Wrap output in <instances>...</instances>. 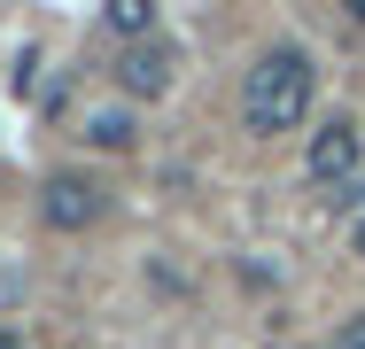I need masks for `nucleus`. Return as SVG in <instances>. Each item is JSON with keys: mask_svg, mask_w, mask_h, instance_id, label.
Masks as SVG:
<instances>
[{"mask_svg": "<svg viewBox=\"0 0 365 349\" xmlns=\"http://www.w3.org/2000/svg\"><path fill=\"white\" fill-rule=\"evenodd\" d=\"M311 93H319L311 55H303L295 39H280V47H264V55L249 63V78H241V125H249L257 140L295 132V125L311 117Z\"/></svg>", "mask_w": 365, "mask_h": 349, "instance_id": "1", "label": "nucleus"}, {"mask_svg": "<svg viewBox=\"0 0 365 349\" xmlns=\"http://www.w3.org/2000/svg\"><path fill=\"white\" fill-rule=\"evenodd\" d=\"M358 163H365V132H358V117H327L319 132H311V147H303V171L319 179V187H350L358 179Z\"/></svg>", "mask_w": 365, "mask_h": 349, "instance_id": "2", "label": "nucleus"}, {"mask_svg": "<svg viewBox=\"0 0 365 349\" xmlns=\"http://www.w3.org/2000/svg\"><path fill=\"white\" fill-rule=\"evenodd\" d=\"M101 187L86 179V171H47V187H39V217L55 225V233H86L93 217H101Z\"/></svg>", "mask_w": 365, "mask_h": 349, "instance_id": "3", "label": "nucleus"}, {"mask_svg": "<svg viewBox=\"0 0 365 349\" xmlns=\"http://www.w3.org/2000/svg\"><path fill=\"white\" fill-rule=\"evenodd\" d=\"M171 70H179V55H171L163 39H140V47L117 55V85H125L133 101H163V93H171Z\"/></svg>", "mask_w": 365, "mask_h": 349, "instance_id": "4", "label": "nucleus"}, {"mask_svg": "<svg viewBox=\"0 0 365 349\" xmlns=\"http://www.w3.org/2000/svg\"><path fill=\"white\" fill-rule=\"evenodd\" d=\"M101 24H109V31H117L125 47L155 39V8H148V0H109V8H101Z\"/></svg>", "mask_w": 365, "mask_h": 349, "instance_id": "5", "label": "nucleus"}, {"mask_svg": "<svg viewBox=\"0 0 365 349\" xmlns=\"http://www.w3.org/2000/svg\"><path fill=\"white\" fill-rule=\"evenodd\" d=\"M86 140L109 147V155H125V147H133V117H125V109H101V117H86Z\"/></svg>", "mask_w": 365, "mask_h": 349, "instance_id": "6", "label": "nucleus"}, {"mask_svg": "<svg viewBox=\"0 0 365 349\" xmlns=\"http://www.w3.org/2000/svg\"><path fill=\"white\" fill-rule=\"evenodd\" d=\"M327 349H365V311H350V318L334 326V342H327Z\"/></svg>", "mask_w": 365, "mask_h": 349, "instance_id": "7", "label": "nucleus"}, {"mask_svg": "<svg viewBox=\"0 0 365 349\" xmlns=\"http://www.w3.org/2000/svg\"><path fill=\"white\" fill-rule=\"evenodd\" d=\"M334 202H350V209H358V225H350V249H358V256H365V187H342Z\"/></svg>", "mask_w": 365, "mask_h": 349, "instance_id": "8", "label": "nucleus"}, {"mask_svg": "<svg viewBox=\"0 0 365 349\" xmlns=\"http://www.w3.org/2000/svg\"><path fill=\"white\" fill-rule=\"evenodd\" d=\"M0 349H24V334H16V326H0Z\"/></svg>", "mask_w": 365, "mask_h": 349, "instance_id": "9", "label": "nucleus"}, {"mask_svg": "<svg viewBox=\"0 0 365 349\" xmlns=\"http://www.w3.org/2000/svg\"><path fill=\"white\" fill-rule=\"evenodd\" d=\"M350 16H358V24H365V0H350Z\"/></svg>", "mask_w": 365, "mask_h": 349, "instance_id": "10", "label": "nucleus"}]
</instances>
